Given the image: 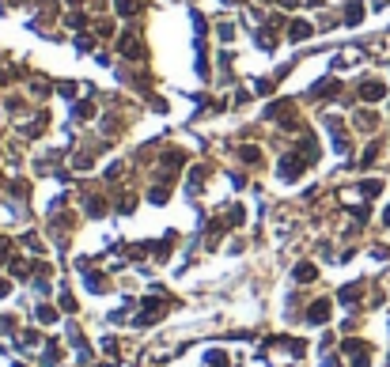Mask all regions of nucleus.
I'll list each match as a JSON object with an SVG mask.
<instances>
[{
  "label": "nucleus",
  "instance_id": "nucleus-3",
  "mask_svg": "<svg viewBox=\"0 0 390 367\" xmlns=\"http://www.w3.org/2000/svg\"><path fill=\"white\" fill-rule=\"evenodd\" d=\"M307 34H311V27H307V23H296V27H292V38H296V42H299V38H307Z\"/></svg>",
  "mask_w": 390,
  "mask_h": 367
},
{
  "label": "nucleus",
  "instance_id": "nucleus-4",
  "mask_svg": "<svg viewBox=\"0 0 390 367\" xmlns=\"http://www.w3.org/2000/svg\"><path fill=\"white\" fill-rule=\"evenodd\" d=\"M379 189H383V182H364V197H375Z\"/></svg>",
  "mask_w": 390,
  "mask_h": 367
},
{
  "label": "nucleus",
  "instance_id": "nucleus-5",
  "mask_svg": "<svg viewBox=\"0 0 390 367\" xmlns=\"http://www.w3.org/2000/svg\"><path fill=\"white\" fill-rule=\"evenodd\" d=\"M387 220H390V212H387Z\"/></svg>",
  "mask_w": 390,
  "mask_h": 367
},
{
  "label": "nucleus",
  "instance_id": "nucleus-2",
  "mask_svg": "<svg viewBox=\"0 0 390 367\" xmlns=\"http://www.w3.org/2000/svg\"><path fill=\"white\" fill-rule=\"evenodd\" d=\"M296 276H299V280H315V265H299Z\"/></svg>",
  "mask_w": 390,
  "mask_h": 367
},
{
  "label": "nucleus",
  "instance_id": "nucleus-1",
  "mask_svg": "<svg viewBox=\"0 0 390 367\" xmlns=\"http://www.w3.org/2000/svg\"><path fill=\"white\" fill-rule=\"evenodd\" d=\"M364 99H367V102L383 99V84H364Z\"/></svg>",
  "mask_w": 390,
  "mask_h": 367
}]
</instances>
